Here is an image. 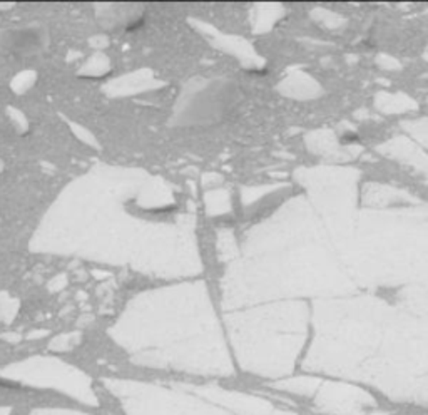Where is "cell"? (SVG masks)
I'll use <instances>...</instances> for the list:
<instances>
[{
	"label": "cell",
	"instance_id": "obj_6",
	"mask_svg": "<svg viewBox=\"0 0 428 415\" xmlns=\"http://www.w3.org/2000/svg\"><path fill=\"white\" fill-rule=\"evenodd\" d=\"M12 409L11 407H0V415H11Z\"/></svg>",
	"mask_w": 428,
	"mask_h": 415
},
{
	"label": "cell",
	"instance_id": "obj_5",
	"mask_svg": "<svg viewBox=\"0 0 428 415\" xmlns=\"http://www.w3.org/2000/svg\"><path fill=\"white\" fill-rule=\"evenodd\" d=\"M77 335H62L59 336V338H55L54 342H52V348H55V350H65V348L72 347L74 343H76Z\"/></svg>",
	"mask_w": 428,
	"mask_h": 415
},
{
	"label": "cell",
	"instance_id": "obj_3",
	"mask_svg": "<svg viewBox=\"0 0 428 415\" xmlns=\"http://www.w3.org/2000/svg\"><path fill=\"white\" fill-rule=\"evenodd\" d=\"M0 377L22 383V386L52 388L87 407L99 405L98 394H95L91 378L76 367L64 364L58 358L36 357L17 362V364L0 369Z\"/></svg>",
	"mask_w": 428,
	"mask_h": 415
},
{
	"label": "cell",
	"instance_id": "obj_4",
	"mask_svg": "<svg viewBox=\"0 0 428 415\" xmlns=\"http://www.w3.org/2000/svg\"><path fill=\"white\" fill-rule=\"evenodd\" d=\"M17 313V303L6 296H0V320L11 322Z\"/></svg>",
	"mask_w": 428,
	"mask_h": 415
},
{
	"label": "cell",
	"instance_id": "obj_1",
	"mask_svg": "<svg viewBox=\"0 0 428 415\" xmlns=\"http://www.w3.org/2000/svg\"><path fill=\"white\" fill-rule=\"evenodd\" d=\"M111 336L139 365L208 377L233 374L220 320L199 283L136 296Z\"/></svg>",
	"mask_w": 428,
	"mask_h": 415
},
{
	"label": "cell",
	"instance_id": "obj_2",
	"mask_svg": "<svg viewBox=\"0 0 428 415\" xmlns=\"http://www.w3.org/2000/svg\"><path fill=\"white\" fill-rule=\"evenodd\" d=\"M106 390L124 415H283L258 397L218 386L157 383L131 378H104ZM29 415H94L72 409H37Z\"/></svg>",
	"mask_w": 428,
	"mask_h": 415
}]
</instances>
